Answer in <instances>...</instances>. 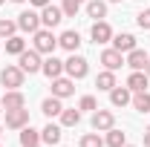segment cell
<instances>
[{"label":"cell","mask_w":150,"mask_h":147,"mask_svg":"<svg viewBox=\"0 0 150 147\" xmlns=\"http://www.w3.org/2000/svg\"><path fill=\"white\" fill-rule=\"evenodd\" d=\"M139 3H144V0H139Z\"/></svg>","instance_id":"obj_42"},{"label":"cell","mask_w":150,"mask_h":147,"mask_svg":"<svg viewBox=\"0 0 150 147\" xmlns=\"http://www.w3.org/2000/svg\"><path fill=\"white\" fill-rule=\"evenodd\" d=\"M23 49H26V40H23L20 35H12V37H6V52H9V55H20Z\"/></svg>","instance_id":"obj_26"},{"label":"cell","mask_w":150,"mask_h":147,"mask_svg":"<svg viewBox=\"0 0 150 147\" xmlns=\"http://www.w3.org/2000/svg\"><path fill=\"white\" fill-rule=\"evenodd\" d=\"M130 104H133L139 112H150V92H147V90L133 92V101H130Z\"/></svg>","instance_id":"obj_23"},{"label":"cell","mask_w":150,"mask_h":147,"mask_svg":"<svg viewBox=\"0 0 150 147\" xmlns=\"http://www.w3.org/2000/svg\"><path fill=\"white\" fill-rule=\"evenodd\" d=\"M32 6H38V9H43V6H49V0H29Z\"/></svg>","instance_id":"obj_33"},{"label":"cell","mask_w":150,"mask_h":147,"mask_svg":"<svg viewBox=\"0 0 150 147\" xmlns=\"http://www.w3.org/2000/svg\"><path fill=\"white\" fill-rule=\"evenodd\" d=\"M130 101H133V90L130 87H118V84H115L110 90V104L112 107H127Z\"/></svg>","instance_id":"obj_11"},{"label":"cell","mask_w":150,"mask_h":147,"mask_svg":"<svg viewBox=\"0 0 150 147\" xmlns=\"http://www.w3.org/2000/svg\"><path fill=\"white\" fill-rule=\"evenodd\" d=\"M61 20H64V12H61L58 6L49 3V6L40 9V26H43V29H52V26H58Z\"/></svg>","instance_id":"obj_7"},{"label":"cell","mask_w":150,"mask_h":147,"mask_svg":"<svg viewBox=\"0 0 150 147\" xmlns=\"http://www.w3.org/2000/svg\"><path fill=\"white\" fill-rule=\"evenodd\" d=\"M81 147H104V139L98 136V133H87V136H81Z\"/></svg>","instance_id":"obj_28"},{"label":"cell","mask_w":150,"mask_h":147,"mask_svg":"<svg viewBox=\"0 0 150 147\" xmlns=\"http://www.w3.org/2000/svg\"><path fill=\"white\" fill-rule=\"evenodd\" d=\"M61 110H64V104H61V98H55V95H49V98L40 104V112H43L46 118H55V115H61Z\"/></svg>","instance_id":"obj_19"},{"label":"cell","mask_w":150,"mask_h":147,"mask_svg":"<svg viewBox=\"0 0 150 147\" xmlns=\"http://www.w3.org/2000/svg\"><path fill=\"white\" fill-rule=\"evenodd\" d=\"M0 112H3V98H0Z\"/></svg>","instance_id":"obj_36"},{"label":"cell","mask_w":150,"mask_h":147,"mask_svg":"<svg viewBox=\"0 0 150 147\" xmlns=\"http://www.w3.org/2000/svg\"><path fill=\"white\" fill-rule=\"evenodd\" d=\"M78 9H81V0H64V3H61L64 18H75V15H78Z\"/></svg>","instance_id":"obj_29"},{"label":"cell","mask_w":150,"mask_h":147,"mask_svg":"<svg viewBox=\"0 0 150 147\" xmlns=\"http://www.w3.org/2000/svg\"><path fill=\"white\" fill-rule=\"evenodd\" d=\"M20 144H23V147L40 144V130H32L29 124H26V127H23V133H20Z\"/></svg>","instance_id":"obj_21"},{"label":"cell","mask_w":150,"mask_h":147,"mask_svg":"<svg viewBox=\"0 0 150 147\" xmlns=\"http://www.w3.org/2000/svg\"><path fill=\"white\" fill-rule=\"evenodd\" d=\"M124 147H133V144H124Z\"/></svg>","instance_id":"obj_41"},{"label":"cell","mask_w":150,"mask_h":147,"mask_svg":"<svg viewBox=\"0 0 150 147\" xmlns=\"http://www.w3.org/2000/svg\"><path fill=\"white\" fill-rule=\"evenodd\" d=\"M40 141L43 144H58L61 141V127L58 124H46V127L40 130Z\"/></svg>","instance_id":"obj_20"},{"label":"cell","mask_w":150,"mask_h":147,"mask_svg":"<svg viewBox=\"0 0 150 147\" xmlns=\"http://www.w3.org/2000/svg\"><path fill=\"white\" fill-rule=\"evenodd\" d=\"M20 107H26L23 92L20 90H6V95H3V110H20Z\"/></svg>","instance_id":"obj_15"},{"label":"cell","mask_w":150,"mask_h":147,"mask_svg":"<svg viewBox=\"0 0 150 147\" xmlns=\"http://www.w3.org/2000/svg\"><path fill=\"white\" fill-rule=\"evenodd\" d=\"M23 78H26V72H23L20 66H6V69L0 72V84H3L6 90H18V87H23Z\"/></svg>","instance_id":"obj_4"},{"label":"cell","mask_w":150,"mask_h":147,"mask_svg":"<svg viewBox=\"0 0 150 147\" xmlns=\"http://www.w3.org/2000/svg\"><path fill=\"white\" fill-rule=\"evenodd\" d=\"M3 3H6V0H0V6H3Z\"/></svg>","instance_id":"obj_39"},{"label":"cell","mask_w":150,"mask_h":147,"mask_svg":"<svg viewBox=\"0 0 150 147\" xmlns=\"http://www.w3.org/2000/svg\"><path fill=\"white\" fill-rule=\"evenodd\" d=\"M90 37H93L95 43H110V40H112V29H110V23H107V20H95L93 29H90Z\"/></svg>","instance_id":"obj_10"},{"label":"cell","mask_w":150,"mask_h":147,"mask_svg":"<svg viewBox=\"0 0 150 147\" xmlns=\"http://www.w3.org/2000/svg\"><path fill=\"white\" fill-rule=\"evenodd\" d=\"M101 64H104L107 69L115 72V69H121V66H124V55H121L118 49H104V52H101Z\"/></svg>","instance_id":"obj_13"},{"label":"cell","mask_w":150,"mask_h":147,"mask_svg":"<svg viewBox=\"0 0 150 147\" xmlns=\"http://www.w3.org/2000/svg\"><path fill=\"white\" fill-rule=\"evenodd\" d=\"M32 43H35V49L40 52V55H52L55 46H58V37L52 35V29H38Z\"/></svg>","instance_id":"obj_2"},{"label":"cell","mask_w":150,"mask_h":147,"mask_svg":"<svg viewBox=\"0 0 150 147\" xmlns=\"http://www.w3.org/2000/svg\"><path fill=\"white\" fill-rule=\"evenodd\" d=\"M104 144H107V147H124V144H127V136H124L121 130L110 127V130H107V139H104Z\"/></svg>","instance_id":"obj_24"},{"label":"cell","mask_w":150,"mask_h":147,"mask_svg":"<svg viewBox=\"0 0 150 147\" xmlns=\"http://www.w3.org/2000/svg\"><path fill=\"white\" fill-rule=\"evenodd\" d=\"M20 61H18V66L20 69H23V72H40V66H43V61H40V52H38V49H23V52H20Z\"/></svg>","instance_id":"obj_3"},{"label":"cell","mask_w":150,"mask_h":147,"mask_svg":"<svg viewBox=\"0 0 150 147\" xmlns=\"http://www.w3.org/2000/svg\"><path fill=\"white\" fill-rule=\"evenodd\" d=\"M147 61H150V55L144 52V49H139V46H136V49H130V52H127V58H124V64H127L130 69H144V66H147Z\"/></svg>","instance_id":"obj_12"},{"label":"cell","mask_w":150,"mask_h":147,"mask_svg":"<svg viewBox=\"0 0 150 147\" xmlns=\"http://www.w3.org/2000/svg\"><path fill=\"white\" fill-rule=\"evenodd\" d=\"M72 92H75V81L69 75H67V78H64V75H61V78H52V95H55V98H69Z\"/></svg>","instance_id":"obj_8"},{"label":"cell","mask_w":150,"mask_h":147,"mask_svg":"<svg viewBox=\"0 0 150 147\" xmlns=\"http://www.w3.org/2000/svg\"><path fill=\"white\" fill-rule=\"evenodd\" d=\"M58 46H64L67 52H78V46H81V35H78L75 29H67L64 35L58 37Z\"/></svg>","instance_id":"obj_16"},{"label":"cell","mask_w":150,"mask_h":147,"mask_svg":"<svg viewBox=\"0 0 150 147\" xmlns=\"http://www.w3.org/2000/svg\"><path fill=\"white\" fill-rule=\"evenodd\" d=\"M18 29L32 32V35H35L38 29H40V15L32 12V9H29V12H20V15H18Z\"/></svg>","instance_id":"obj_9"},{"label":"cell","mask_w":150,"mask_h":147,"mask_svg":"<svg viewBox=\"0 0 150 147\" xmlns=\"http://www.w3.org/2000/svg\"><path fill=\"white\" fill-rule=\"evenodd\" d=\"M147 72L144 69H133L130 72V78H127V87H130L133 92H142V90H147Z\"/></svg>","instance_id":"obj_18"},{"label":"cell","mask_w":150,"mask_h":147,"mask_svg":"<svg viewBox=\"0 0 150 147\" xmlns=\"http://www.w3.org/2000/svg\"><path fill=\"white\" fill-rule=\"evenodd\" d=\"M35 147H40V144H35Z\"/></svg>","instance_id":"obj_43"},{"label":"cell","mask_w":150,"mask_h":147,"mask_svg":"<svg viewBox=\"0 0 150 147\" xmlns=\"http://www.w3.org/2000/svg\"><path fill=\"white\" fill-rule=\"evenodd\" d=\"M64 72L69 75L72 81H81V78H87V72H90V64H87V58H81V55H69L67 61H64Z\"/></svg>","instance_id":"obj_1"},{"label":"cell","mask_w":150,"mask_h":147,"mask_svg":"<svg viewBox=\"0 0 150 147\" xmlns=\"http://www.w3.org/2000/svg\"><path fill=\"white\" fill-rule=\"evenodd\" d=\"M29 124V110L20 107V110H6V127L9 130H23Z\"/></svg>","instance_id":"obj_6"},{"label":"cell","mask_w":150,"mask_h":147,"mask_svg":"<svg viewBox=\"0 0 150 147\" xmlns=\"http://www.w3.org/2000/svg\"><path fill=\"white\" fill-rule=\"evenodd\" d=\"M12 3H23V0H12Z\"/></svg>","instance_id":"obj_37"},{"label":"cell","mask_w":150,"mask_h":147,"mask_svg":"<svg viewBox=\"0 0 150 147\" xmlns=\"http://www.w3.org/2000/svg\"><path fill=\"white\" fill-rule=\"evenodd\" d=\"M136 23H139L142 29H150V9H144V12H139V15H136Z\"/></svg>","instance_id":"obj_32"},{"label":"cell","mask_w":150,"mask_h":147,"mask_svg":"<svg viewBox=\"0 0 150 147\" xmlns=\"http://www.w3.org/2000/svg\"><path fill=\"white\" fill-rule=\"evenodd\" d=\"M144 144H147V147H150V127H147V130H144Z\"/></svg>","instance_id":"obj_34"},{"label":"cell","mask_w":150,"mask_h":147,"mask_svg":"<svg viewBox=\"0 0 150 147\" xmlns=\"http://www.w3.org/2000/svg\"><path fill=\"white\" fill-rule=\"evenodd\" d=\"M0 136H3V127H0Z\"/></svg>","instance_id":"obj_40"},{"label":"cell","mask_w":150,"mask_h":147,"mask_svg":"<svg viewBox=\"0 0 150 147\" xmlns=\"http://www.w3.org/2000/svg\"><path fill=\"white\" fill-rule=\"evenodd\" d=\"M110 3H121V0H110Z\"/></svg>","instance_id":"obj_38"},{"label":"cell","mask_w":150,"mask_h":147,"mask_svg":"<svg viewBox=\"0 0 150 147\" xmlns=\"http://www.w3.org/2000/svg\"><path fill=\"white\" fill-rule=\"evenodd\" d=\"M78 110H98V104H95V98L93 95H84V98H81V101H78Z\"/></svg>","instance_id":"obj_31"},{"label":"cell","mask_w":150,"mask_h":147,"mask_svg":"<svg viewBox=\"0 0 150 147\" xmlns=\"http://www.w3.org/2000/svg\"><path fill=\"white\" fill-rule=\"evenodd\" d=\"M40 72L46 75L49 81H52V78H61V75H64V61H58L55 55H49L46 61H43V66H40Z\"/></svg>","instance_id":"obj_14"},{"label":"cell","mask_w":150,"mask_h":147,"mask_svg":"<svg viewBox=\"0 0 150 147\" xmlns=\"http://www.w3.org/2000/svg\"><path fill=\"white\" fill-rule=\"evenodd\" d=\"M112 49H118L121 55H127L130 49H136V37L130 35V32H121V35L112 37Z\"/></svg>","instance_id":"obj_17"},{"label":"cell","mask_w":150,"mask_h":147,"mask_svg":"<svg viewBox=\"0 0 150 147\" xmlns=\"http://www.w3.org/2000/svg\"><path fill=\"white\" fill-rule=\"evenodd\" d=\"M81 121V110H61V124L64 127H75Z\"/></svg>","instance_id":"obj_27"},{"label":"cell","mask_w":150,"mask_h":147,"mask_svg":"<svg viewBox=\"0 0 150 147\" xmlns=\"http://www.w3.org/2000/svg\"><path fill=\"white\" fill-rule=\"evenodd\" d=\"M15 32H18V20H0V40L12 37Z\"/></svg>","instance_id":"obj_30"},{"label":"cell","mask_w":150,"mask_h":147,"mask_svg":"<svg viewBox=\"0 0 150 147\" xmlns=\"http://www.w3.org/2000/svg\"><path fill=\"white\" fill-rule=\"evenodd\" d=\"M144 72H147V78H150V61H147V66H144Z\"/></svg>","instance_id":"obj_35"},{"label":"cell","mask_w":150,"mask_h":147,"mask_svg":"<svg viewBox=\"0 0 150 147\" xmlns=\"http://www.w3.org/2000/svg\"><path fill=\"white\" fill-rule=\"evenodd\" d=\"M95 87H98V90H107V92H110L112 87H115V72H112V69H104V72H98V78H95Z\"/></svg>","instance_id":"obj_22"},{"label":"cell","mask_w":150,"mask_h":147,"mask_svg":"<svg viewBox=\"0 0 150 147\" xmlns=\"http://www.w3.org/2000/svg\"><path fill=\"white\" fill-rule=\"evenodd\" d=\"M87 15L95 18V20H101L107 15V3H104V0H90V3H87Z\"/></svg>","instance_id":"obj_25"},{"label":"cell","mask_w":150,"mask_h":147,"mask_svg":"<svg viewBox=\"0 0 150 147\" xmlns=\"http://www.w3.org/2000/svg\"><path fill=\"white\" fill-rule=\"evenodd\" d=\"M110 127H115V115H112V110H95L93 112V130H95V133H107Z\"/></svg>","instance_id":"obj_5"}]
</instances>
